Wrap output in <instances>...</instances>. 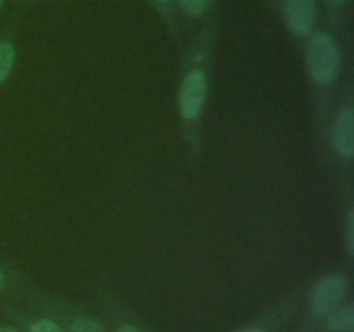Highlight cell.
<instances>
[{"instance_id":"1","label":"cell","mask_w":354,"mask_h":332,"mask_svg":"<svg viewBox=\"0 0 354 332\" xmlns=\"http://www.w3.org/2000/svg\"><path fill=\"white\" fill-rule=\"evenodd\" d=\"M308 66L311 78L318 85H328L339 69V50L334 38L325 31H317L308 44Z\"/></svg>"},{"instance_id":"2","label":"cell","mask_w":354,"mask_h":332,"mask_svg":"<svg viewBox=\"0 0 354 332\" xmlns=\"http://www.w3.org/2000/svg\"><path fill=\"white\" fill-rule=\"evenodd\" d=\"M349 279L341 272L328 273L322 277L313 287L310 296V310L315 317H325L328 311L342 303L346 293H348Z\"/></svg>"},{"instance_id":"3","label":"cell","mask_w":354,"mask_h":332,"mask_svg":"<svg viewBox=\"0 0 354 332\" xmlns=\"http://www.w3.org/2000/svg\"><path fill=\"white\" fill-rule=\"evenodd\" d=\"M207 80L203 71H190L185 76L180 90V113L185 120L192 121L201 114L206 100Z\"/></svg>"},{"instance_id":"4","label":"cell","mask_w":354,"mask_h":332,"mask_svg":"<svg viewBox=\"0 0 354 332\" xmlns=\"http://www.w3.org/2000/svg\"><path fill=\"white\" fill-rule=\"evenodd\" d=\"M283 16L287 26L296 37H306L308 33H311L317 19L315 0H286Z\"/></svg>"},{"instance_id":"5","label":"cell","mask_w":354,"mask_h":332,"mask_svg":"<svg viewBox=\"0 0 354 332\" xmlns=\"http://www.w3.org/2000/svg\"><path fill=\"white\" fill-rule=\"evenodd\" d=\"M334 144L342 158H353L354 154V116L351 107H342L335 116Z\"/></svg>"},{"instance_id":"6","label":"cell","mask_w":354,"mask_h":332,"mask_svg":"<svg viewBox=\"0 0 354 332\" xmlns=\"http://www.w3.org/2000/svg\"><path fill=\"white\" fill-rule=\"evenodd\" d=\"M327 327L332 332H351L354 329V306L344 304V306H335L327 315Z\"/></svg>"},{"instance_id":"7","label":"cell","mask_w":354,"mask_h":332,"mask_svg":"<svg viewBox=\"0 0 354 332\" xmlns=\"http://www.w3.org/2000/svg\"><path fill=\"white\" fill-rule=\"evenodd\" d=\"M14 55H16V50L12 45L9 42H0V83L9 76L10 69H12Z\"/></svg>"},{"instance_id":"8","label":"cell","mask_w":354,"mask_h":332,"mask_svg":"<svg viewBox=\"0 0 354 332\" xmlns=\"http://www.w3.org/2000/svg\"><path fill=\"white\" fill-rule=\"evenodd\" d=\"M69 332H104L102 325L92 318H78L71 324Z\"/></svg>"},{"instance_id":"9","label":"cell","mask_w":354,"mask_h":332,"mask_svg":"<svg viewBox=\"0 0 354 332\" xmlns=\"http://www.w3.org/2000/svg\"><path fill=\"white\" fill-rule=\"evenodd\" d=\"M178 2L189 16H201L209 6V0H178Z\"/></svg>"},{"instance_id":"10","label":"cell","mask_w":354,"mask_h":332,"mask_svg":"<svg viewBox=\"0 0 354 332\" xmlns=\"http://www.w3.org/2000/svg\"><path fill=\"white\" fill-rule=\"evenodd\" d=\"M30 332H62L54 322L47 320V318H41V320H37L30 327Z\"/></svg>"},{"instance_id":"11","label":"cell","mask_w":354,"mask_h":332,"mask_svg":"<svg viewBox=\"0 0 354 332\" xmlns=\"http://www.w3.org/2000/svg\"><path fill=\"white\" fill-rule=\"evenodd\" d=\"M348 251L349 255L354 252V211H349L348 216Z\"/></svg>"},{"instance_id":"12","label":"cell","mask_w":354,"mask_h":332,"mask_svg":"<svg viewBox=\"0 0 354 332\" xmlns=\"http://www.w3.org/2000/svg\"><path fill=\"white\" fill-rule=\"evenodd\" d=\"M118 332H140V331L135 327H131V325H123V327L118 329Z\"/></svg>"},{"instance_id":"13","label":"cell","mask_w":354,"mask_h":332,"mask_svg":"<svg viewBox=\"0 0 354 332\" xmlns=\"http://www.w3.org/2000/svg\"><path fill=\"white\" fill-rule=\"evenodd\" d=\"M237 332H265L263 329H258V327H248V329H242V331H237Z\"/></svg>"},{"instance_id":"14","label":"cell","mask_w":354,"mask_h":332,"mask_svg":"<svg viewBox=\"0 0 354 332\" xmlns=\"http://www.w3.org/2000/svg\"><path fill=\"white\" fill-rule=\"evenodd\" d=\"M328 3H332V6H344L346 2H348V0H327Z\"/></svg>"},{"instance_id":"15","label":"cell","mask_w":354,"mask_h":332,"mask_svg":"<svg viewBox=\"0 0 354 332\" xmlns=\"http://www.w3.org/2000/svg\"><path fill=\"white\" fill-rule=\"evenodd\" d=\"M3 287H6V277H3L2 270H0V290H3Z\"/></svg>"},{"instance_id":"16","label":"cell","mask_w":354,"mask_h":332,"mask_svg":"<svg viewBox=\"0 0 354 332\" xmlns=\"http://www.w3.org/2000/svg\"><path fill=\"white\" fill-rule=\"evenodd\" d=\"M0 332H17V331L12 327H0Z\"/></svg>"},{"instance_id":"17","label":"cell","mask_w":354,"mask_h":332,"mask_svg":"<svg viewBox=\"0 0 354 332\" xmlns=\"http://www.w3.org/2000/svg\"><path fill=\"white\" fill-rule=\"evenodd\" d=\"M159 2H168V0H159Z\"/></svg>"},{"instance_id":"18","label":"cell","mask_w":354,"mask_h":332,"mask_svg":"<svg viewBox=\"0 0 354 332\" xmlns=\"http://www.w3.org/2000/svg\"><path fill=\"white\" fill-rule=\"evenodd\" d=\"M2 2H3V0H0V7H2Z\"/></svg>"}]
</instances>
